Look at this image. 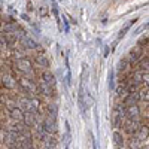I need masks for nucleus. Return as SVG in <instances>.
I'll return each instance as SVG.
<instances>
[{"label": "nucleus", "mask_w": 149, "mask_h": 149, "mask_svg": "<svg viewBox=\"0 0 149 149\" xmlns=\"http://www.w3.org/2000/svg\"><path fill=\"white\" fill-rule=\"evenodd\" d=\"M124 118H125V106L116 104L115 109H113V113H112V121H113V125H115V127H119Z\"/></svg>", "instance_id": "nucleus-1"}, {"label": "nucleus", "mask_w": 149, "mask_h": 149, "mask_svg": "<svg viewBox=\"0 0 149 149\" xmlns=\"http://www.w3.org/2000/svg\"><path fill=\"white\" fill-rule=\"evenodd\" d=\"M17 67L21 70V72H24V73H30L31 72V63L27 60V58H19L18 61H17Z\"/></svg>", "instance_id": "nucleus-2"}, {"label": "nucleus", "mask_w": 149, "mask_h": 149, "mask_svg": "<svg viewBox=\"0 0 149 149\" xmlns=\"http://www.w3.org/2000/svg\"><path fill=\"white\" fill-rule=\"evenodd\" d=\"M46 133H57V119L52 118H48L43 122V127H42Z\"/></svg>", "instance_id": "nucleus-3"}, {"label": "nucleus", "mask_w": 149, "mask_h": 149, "mask_svg": "<svg viewBox=\"0 0 149 149\" xmlns=\"http://www.w3.org/2000/svg\"><path fill=\"white\" fill-rule=\"evenodd\" d=\"M140 115V109L137 104H134V106H128L125 109V116H128V119H136Z\"/></svg>", "instance_id": "nucleus-4"}, {"label": "nucleus", "mask_w": 149, "mask_h": 149, "mask_svg": "<svg viewBox=\"0 0 149 149\" xmlns=\"http://www.w3.org/2000/svg\"><path fill=\"white\" fill-rule=\"evenodd\" d=\"M124 127H125L127 133L133 134V133H137V130H139V122L134 121V119H128L125 124H124Z\"/></svg>", "instance_id": "nucleus-5"}, {"label": "nucleus", "mask_w": 149, "mask_h": 149, "mask_svg": "<svg viewBox=\"0 0 149 149\" xmlns=\"http://www.w3.org/2000/svg\"><path fill=\"white\" fill-rule=\"evenodd\" d=\"M42 81H43V84H45V85H48V86H49V88L55 85V76H54V74H52L51 72H45V73L42 74Z\"/></svg>", "instance_id": "nucleus-6"}, {"label": "nucleus", "mask_w": 149, "mask_h": 149, "mask_svg": "<svg viewBox=\"0 0 149 149\" xmlns=\"http://www.w3.org/2000/svg\"><path fill=\"white\" fill-rule=\"evenodd\" d=\"M21 42L24 43V46L29 48V49H36L37 48V43L31 39L30 36H27V34H21Z\"/></svg>", "instance_id": "nucleus-7"}, {"label": "nucleus", "mask_w": 149, "mask_h": 149, "mask_svg": "<svg viewBox=\"0 0 149 149\" xmlns=\"http://www.w3.org/2000/svg\"><path fill=\"white\" fill-rule=\"evenodd\" d=\"M142 57H143L142 48H136V49H131V51H130V61H131V63L142 60Z\"/></svg>", "instance_id": "nucleus-8"}, {"label": "nucleus", "mask_w": 149, "mask_h": 149, "mask_svg": "<svg viewBox=\"0 0 149 149\" xmlns=\"http://www.w3.org/2000/svg\"><path fill=\"white\" fill-rule=\"evenodd\" d=\"M137 100H139L137 93H130V94L125 97V100H124V104H125L127 107H128V106H134L136 103H137Z\"/></svg>", "instance_id": "nucleus-9"}, {"label": "nucleus", "mask_w": 149, "mask_h": 149, "mask_svg": "<svg viewBox=\"0 0 149 149\" xmlns=\"http://www.w3.org/2000/svg\"><path fill=\"white\" fill-rule=\"evenodd\" d=\"M2 84H3V86L5 88H15V85H17V81L12 78V76H9V74H6V76H3V79H2Z\"/></svg>", "instance_id": "nucleus-10"}, {"label": "nucleus", "mask_w": 149, "mask_h": 149, "mask_svg": "<svg viewBox=\"0 0 149 149\" xmlns=\"http://www.w3.org/2000/svg\"><path fill=\"white\" fill-rule=\"evenodd\" d=\"M10 118L15 119V121H18V122H21V121L24 119V112H22L19 107H14V109L10 110Z\"/></svg>", "instance_id": "nucleus-11"}, {"label": "nucleus", "mask_w": 149, "mask_h": 149, "mask_svg": "<svg viewBox=\"0 0 149 149\" xmlns=\"http://www.w3.org/2000/svg\"><path fill=\"white\" fill-rule=\"evenodd\" d=\"M19 85L22 86L24 90H27V93H34V91H36L34 85H33L30 81H27V79H21V81H19Z\"/></svg>", "instance_id": "nucleus-12"}, {"label": "nucleus", "mask_w": 149, "mask_h": 149, "mask_svg": "<svg viewBox=\"0 0 149 149\" xmlns=\"http://www.w3.org/2000/svg\"><path fill=\"white\" fill-rule=\"evenodd\" d=\"M136 21H137V19H130V21H128V22L125 24V26H124V27L121 29V31H119V39H121V37H124V36L127 34V31L130 30V27L133 26V24H134Z\"/></svg>", "instance_id": "nucleus-13"}, {"label": "nucleus", "mask_w": 149, "mask_h": 149, "mask_svg": "<svg viewBox=\"0 0 149 149\" xmlns=\"http://www.w3.org/2000/svg\"><path fill=\"white\" fill-rule=\"evenodd\" d=\"M113 142L116 145V148H121L124 145V139H122V134L119 131H113Z\"/></svg>", "instance_id": "nucleus-14"}, {"label": "nucleus", "mask_w": 149, "mask_h": 149, "mask_svg": "<svg viewBox=\"0 0 149 149\" xmlns=\"http://www.w3.org/2000/svg\"><path fill=\"white\" fill-rule=\"evenodd\" d=\"M57 115H58V106H57L55 103L49 104V118L57 119Z\"/></svg>", "instance_id": "nucleus-15"}, {"label": "nucleus", "mask_w": 149, "mask_h": 149, "mask_svg": "<svg viewBox=\"0 0 149 149\" xmlns=\"http://www.w3.org/2000/svg\"><path fill=\"white\" fill-rule=\"evenodd\" d=\"M22 121L27 124V127H31L33 124H34V116H33V113H30V112L24 113V119H22Z\"/></svg>", "instance_id": "nucleus-16"}, {"label": "nucleus", "mask_w": 149, "mask_h": 149, "mask_svg": "<svg viewBox=\"0 0 149 149\" xmlns=\"http://www.w3.org/2000/svg\"><path fill=\"white\" fill-rule=\"evenodd\" d=\"M130 146H131V149H143V142L139 139H133Z\"/></svg>", "instance_id": "nucleus-17"}, {"label": "nucleus", "mask_w": 149, "mask_h": 149, "mask_svg": "<svg viewBox=\"0 0 149 149\" xmlns=\"http://www.w3.org/2000/svg\"><path fill=\"white\" fill-rule=\"evenodd\" d=\"M36 60H37V63H39L40 66H43V67H49V60H48L45 55H39Z\"/></svg>", "instance_id": "nucleus-18"}, {"label": "nucleus", "mask_w": 149, "mask_h": 149, "mask_svg": "<svg viewBox=\"0 0 149 149\" xmlns=\"http://www.w3.org/2000/svg\"><path fill=\"white\" fill-rule=\"evenodd\" d=\"M137 131H139V140H142V142L146 140V137H148V128L146 127H140Z\"/></svg>", "instance_id": "nucleus-19"}, {"label": "nucleus", "mask_w": 149, "mask_h": 149, "mask_svg": "<svg viewBox=\"0 0 149 149\" xmlns=\"http://www.w3.org/2000/svg\"><path fill=\"white\" fill-rule=\"evenodd\" d=\"M109 88L115 90V72L113 70H110V73H109Z\"/></svg>", "instance_id": "nucleus-20"}, {"label": "nucleus", "mask_w": 149, "mask_h": 149, "mask_svg": "<svg viewBox=\"0 0 149 149\" xmlns=\"http://www.w3.org/2000/svg\"><path fill=\"white\" fill-rule=\"evenodd\" d=\"M148 57L146 58H142L140 60V64H139V70L140 72H148Z\"/></svg>", "instance_id": "nucleus-21"}, {"label": "nucleus", "mask_w": 149, "mask_h": 149, "mask_svg": "<svg viewBox=\"0 0 149 149\" xmlns=\"http://www.w3.org/2000/svg\"><path fill=\"white\" fill-rule=\"evenodd\" d=\"M39 90H40L43 94H46V95H49V94H51V88H49L48 85H45L43 82H40V85H39Z\"/></svg>", "instance_id": "nucleus-22"}, {"label": "nucleus", "mask_w": 149, "mask_h": 149, "mask_svg": "<svg viewBox=\"0 0 149 149\" xmlns=\"http://www.w3.org/2000/svg\"><path fill=\"white\" fill-rule=\"evenodd\" d=\"M137 97L140 98L142 102H148V88L146 90H142L140 93H137Z\"/></svg>", "instance_id": "nucleus-23"}, {"label": "nucleus", "mask_w": 149, "mask_h": 149, "mask_svg": "<svg viewBox=\"0 0 149 149\" xmlns=\"http://www.w3.org/2000/svg\"><path fill=\"white\" fill-rule=\"evenodd\" d=\"M127 66H128V61H127V60H122L121 63H119V67H121V70H127V69H125Z\"/></svg>", "instance_id": "nucleus-24"}, {"label": "nucleus", "mask_w": 149, "mask_h": 149, "mask_svg": "<svg viewBox=\"0 0 149 149\" xmlns=\"http://www.w3.org/2000/svg\"><path fill=\"white\" fill-rule=\"evenodd\" d=\"M63 22H64V30H66V33H69V22L66 21V17L63 15Z\"/></svg>", "instance_id": "nucleus-25"}, {"label": "nucleus", "mask_w": 149, "mask_h": 149, "mask_svg": "<svg viewBox=\"0 0 149 149\" xmlns=\"http://www.w3.org/2000/svg\"><path fill=\"white\" fill-rule=\"evenodd\" d=\"M90 136H91V140H93V148H94V149H97V143H95V137H94V136H93V133H91Z\"/></svg>", "instance_id": "nucleus-26"}, {"label": "nucleus", "mask_w": 149, "mask_h": 149, "mask_svg": "<svg viewBox=\"0 0 149 149\" xmlns=\"http://www.w3.org/2000/svg\"><path fill=\"white\" fill-rule=\"evenodd\" d=\"M107 54H109V46L104 48V57H107Z\"/></svg>", "instance_id": "nucleus-27"}, {"label": "nucleus", "mask_w": 149, "mask_h": 149, "mask_svg": "<svg viewBox=\"0 0 149 149\" xmlns=\"http://www.w3.org/2000/svg\"><path fill=\"white\" fill-rule=\"evenodd\" d=\"M66 149H69V146H66Z\"/></svg>", "instance_id": "nucleus-28"}, {"label": "nucleus", "mask_w": 149, "mask_h": 149, "mask_svg": "<svg viewBox=\"0 0 149 149\" xmlns=\"http://www.w3.org/2000/svg\"><path fill=\"white\" fill-rule=\"evenodd\" d=\"M116 149H121V148H116Z\"/></svg>", "instance_id": "nucleus-29"}]
</instances>
